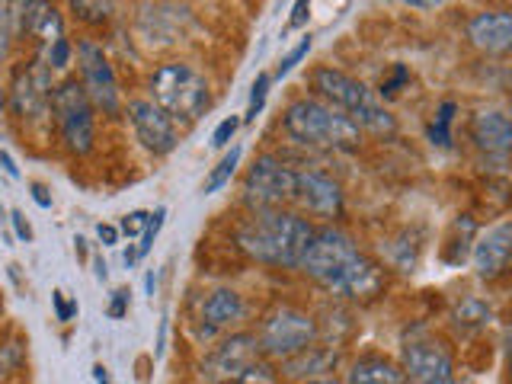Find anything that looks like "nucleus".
<instances>
[{
    "mask_svg": "<svg viewBox=\"0 0 512 384\" xmlns=\"http://www.w3.org/2000/svg\"><path fill=\"white\" fill-rule=\"evenodd\" d=\"M298 269L336 298L359 301L381 292V269L356 247V240L346 231L330 228V224L314 231V240Z\"/></svg>",
    "mask_w": 512,
    "mask_h": 384,
    "instance_id": "1",
    "label": "nucleus"
},
{
    "mask_svg": "<svg viewBox=\"0 0 512 384\" xmlns=\"http://www.w3.org/2000/svg\"><path fill=\"white\" fill-rule=\"evenodd\" d=\"M314 231L317 228L308 218L285 212V208H269V212H250L240 221L234 240L256 263L298 269L314 240Z\"/></svg>",
    "mask_w": 512,
    "mask_h": 384,
    "instance_id": "2",
    "label": "nucleus"
},
{
    "mask_svg": "<svg viewBox=\"0 0 512 384\" xmlns=\"http://www.w3.org/2000/svg\"><path fill=\"white\" fill-rule=\"evenodd\" d=\"M148 100L183 132V128L196 125L212 106V87L189 61H164L148 77Z\"/></svg>",
    "mask_w": 512,
    "mask_h": 384,
    "instance_id": "3",
    "label": "nucleus"
},
{
    "mask_svg": "<svg viewBox=\"0 0 512 384\" xmlns=\"http://www.w3.org/2000/svg\"><path fill=\"white\" fill-rule=\"evenodd\" d=\"M285 135L298 144H311V148H333V151H356L362 128L320 100H295L282 116Z\"/></svg>",
    "mask_w": 512,
    "mask_h": 384,
    "instance_id": "4",
    "label": "nucleus"
},
{
    "mask_svg": "<svg viewBox=\"0 0 512 384\" xmlns=\"http://www.w3.org/2000/svg\"><path fill=\"white\" fill-rule=\"evenodd\" d=\"M311 80H314V90L327 100V106L340 109L343 116H349L359 128H368V132H375V135L397 132L394 116L384 109V103L362 84V80L336 68H317Z\"/></svg>",
    "mask_w": 512,
    "mask_h": 384,
    "instance_id": "5",
    "label": "nucleus"
},
{
    "mask_svg": "<svg viewBox=\"0 0 512 384\" xmlns=\"http://www.w3.org/2000/svg\"><path fill=\"white\" fill-rule=\"evenodd\" d=\"M52 122L58 128L61 148L84 157L96 144V109L77 77H64L52 93Z\"/></svg>",
    "mask_w": 512,
    "mask_h": 384,
    "instance_id": "6",
    "label": "nucleus"
},
{
    "mask_svg": "<svg viewBox=\"0 0 512 384\" xmlns=\"http://www.w3.org/2000/svg\"><path fill=\"white\" fill-rule=\"evenodd\" d=\"M256 340H260V352L263 359L269 362H288L295 359L298 352L311 349L314 340H317V324L311 314H304L292 304H279V308H272L260 330H256Z\"/></svg>",
    "mask_w": 512,
    "mask_h": 384,
    "instance_id": "7",
    "label": "nucleus"
},
{
    "mask_svg": "<svg viewBox=\"0 0 512 384\" xmlns=\"http://www.w3.org/2000/svg\"><path fill=\"white\" fill-rule=\"evenodd\" d=\"M74 55H77V71H80L77 80H80V87H84V93L90 96L93 109L103 112L109 119H116L122 109V90H119V77L106 55V48L96 39H80Z\"/></svg>",
    "mask_w": 512,
    "mask_h": 384,
    "instance_id": "8",
    "label": "nucleus"
},
{
    "mask_svg": "<svg viewBox=\"0 0 512 384\" xmlns=\"http://www.w3.org/2000/svg\"><path fill=\"white\" fill-rule=\"evenodd\" d=\"M52 93H55V80L48 64L42 58L16 68L10 90H7V106L20 122L26 125H42L52 119Z\"/></svg>",
    "mask_w": 512,
    "mask_h": 384,
    "instance_id": "9",
    "label": "nucleus"
},
{
    "mask_svg": "<svg viewBox=\"0 0 512 384\" xmlns=\"http://www.w3.org/2000/svg\"><path fill=\"white\" fill-rule=\"evenodd\" d=\"M295 186H298V170L282 164L272 154H260L244 176V202L250 205V212L282 208L285 202H295Z\"/></svg>",
    "mask_w": 512,
    "mask_h": 384,
    "instance_id": "10",
    "label": "nucleus"
},
{
    "mask_svg": "<svg viewBox=\"0 0 512 384\" xmlns=\"http://www.w3.org/2000/svg\"><path fill=\"white\" fill-rule=\"evenodd\" d=\"M260 359H263V352H260L256 333L237 330L231 336H224V340L202 359V375L212 384H234L250 365H256Z\"/></svg>",
    "mask_w": 512,
    "mask_h": 384,
    "instance_id": "11",
    "label": "nucleus"
},
{
    "mask_svg": "<svg viewBox=\"0 0 512 384\" xmlns=\"http://www.w3.org/2000/svg\"><path fill=\"white\" fill-rule=\"evenodd\" d=\"M400 368H404L407 384H436L445 378H455V362L452 352L442 340H410L400 356Z\"/></svg>",
    "mask_w": 512,
    "mask_h": 384,
    "instance_id": "12",
    "label": "nucleus"
},
{
    "mask_svg": "<svg viewBox=\"0 0 512 384\" xmlns=\"http://www.w3.org/2000/svg\"><path fill=\"white\" fill-rule=\"evenodd\" d=\"M128 122L135 128V138L144 151L154 157H167L180 144V128L173 125L170 116H164L151 100H128Z\"/></svg>",
    "mask_w": 512,
    "mask_h": 384,
    "instance_id": "13",
    "label": "nucleus"
},
{
    "mask_svg": "<svg viewBox=\"0 0 512 384\" xmlns=\"http://www.w3.org/2000/svg\"><path fill=\"white\" fill-rule=\"evenodd\" d=\"M247 317V301L234 288H215L208 292L202 308H199V320H196V340L208 343L215 336L234 330L240 320Z\"/></svg>",
    "mask_w": 512,
    "mask_h": 384,
    "instance_id": "14",
    "label": "nucleus"
},
{
    "mask_svg": "<svg viewBox=\"0 0 512 384\" xmlns=\"http://www.w3.org/2000/svg\"><path fill=\"white\" fill-rule=\"evenodd\" d=\"M471 260H474L477 276L487 282L512 272V221L496 224V228H490L487 234H480L474 240Z\"/></svg>",
    "mask_w": 512,
    "mask_h": 384,
    "instance_id": "15",
    "label": "nucleus"
},
{
    "mask_svg": "<svg viewBox=\"0 0 512 384\" xmlns=\"http://www.w3.org/2000/svg\"><path fill=\"white\" fill-rule=\"evenodd\" d=\"M295 202H301L308 212L336 218L343 215V189L336 180H330L320 170H298V186H295Z\"/></svg>",
    "mask_w": 512,
    "mask_h": 384,
    "instance_id": "16",
    "label": "nucleus"
},
{
    "mask_svg": "<svg viewBox=\"0 0 512 384\" xmlns=\"http://www.w3.org/2000/svg\"><path fill=\"white\" fill-rule=\"evenodd\" d=\"M468 132H471L474 148L484 151L487 157H496V160L512 157V119L506 116V112L480 109L471 119Z\"/></svg>",
    "mask_w": 512,
    "mask_h": 384,
    "instance_id": "17",
    "label": "nucleus"
},
{
    "mask_svg": "<svg viewBox=\"0 0 512 384\" xmlns=\"http://www.w3.org/2000/svg\"><path fill=\"white\" fill-rule=\"evenodd\" d=\"M468 39L487 55L512 52V10H484L474 13L468 23Z\"/></svg>",
    "mask_w": 512,
    "mask_h": 384,
    "instance_id": "18",
    "label": "nucleus"
},
{
    "mask_svg": "<svg viewBox=\"0 0 512 384\" xmlns=\"http://www.w3.org/2000/svg\"><path fill=\"white\" fill-rule=\"evenodd\" d=\"M346 384H407V375L394 359L378 356V352H365V356L352 362Z\"/></svg>",
    "mask_w": 512,
    "mask_h": 384,
    "instance_id": "19",
    "label": "nucleus"
},
{
    "mask_svg": "<svg viewBox=\"0 0 512 384\" xmlns=\"http://www.w3.org/2000/svg\"><path fill=\"white\" fill-rule=\"evenodd\" d=\"M330 362H336V356H333L330 349L311 346V349L298 352L295 359L282 362V375H285V378H308V375H320V372H327V365H330Z\"/></svg>",
    "mask_w": 512,
    "mask_h": 384,
    "instance_id": "20",
    "label": "nucleus"
},
{
    "mask_svg": "<svg viewBox=\"0 0 512 384\" xmlns=\"http://www.w3.org/2000/svg\"><path fill=\"white\" fill-rule=\"evenodd\" d=\"M240 154H244V151H240L237 144H234V148L218 160L215 170L208 173V176H205V183H202V192H205V196H212V192H218V189H224V186L231 183V176H234L237 167H240Z\"/></svg>",
    "mask_w": 512,
    "mask_h": 384,
    "instance_id": "21",
    "label": "nucleus"
},
{
    "mask_svg": "<svg viewBox=\"0 0 512 384\" xmlns=\"http://www.w3.org/2000/svg\"><path fill=\"white\" fill-rule=\"evenodd\" d=\"M68 10L74 13L77 23L84 26H106L112 20V4H100V0H74V4H68Z\"/></svg>",
    "mask_w": 512,
    "mask_h": 384,
    "instance_id": "22",
    "label": "nucleus"
},
{
    "mask_svg": "<svg viewBox=\"0 0 512 384\" xmlns=\"http://www.w3.org/2000/svg\"><path fill=\"white\" fill-rule=\"evenodd\" d=\"M455 112H458V103H452V100H445L439 106L436 119H432L429 128H426V135H429L432 144H439V148H452V132H448V128H452Z\"/></svg>",
    "mask_w": 512,
    "mask_h": 384,
    "instance_id": "23",
    "label": "nucleus"
},
{
    "mask_svg": "<svg viewBox=\"0 0 512 384\" xmlns=\"http://www.w3.org/2000/svg\"><path fill=\"white\" fill-rule=\"evenodd\" d=\"M474 234H477V224H474L468 215H461V218L455 221V237L448 240L445 260H448V263H461L464 256H468V244L474 240Z\"/></svg>",
    "mask_w": 512,
    "mask_h": 384,
    "instance_id": "24",
    "label": "nucleus"
},
{
    "mask_svg": "<svg viewBox=\"0 0 512 384\" xmlns=\"http://www.w3.org/2000/svg\"><path fill=\"white\" fill-rule=\"evenodd\" d=\"M455 324L464 327V330H477V327H484L490 324V308L484 301H477V298H468V301H461V308L455 311Z\"/></svg>",
    "mask_w": 512,
    "mask_h": 384,
    "instance_id": "25",
    "label": "nucleus"
},
{
    "mask_svg": "<svg viewBox=\"0 0 512 384\" xmlns=\"http://www.w3.org/2000/svg\"><path fill=\"white\" fill-rule=\"evenodd\" d=\"M23 362H26V343L20 336L0 343V378H10L13 372H20Z\"/></svg>",
    "mask_w": 512,
    "mask_h": 384,
    "instance_id": "26",
    "label": "nucleus"
},
{
    "mask_svg": "<svg viewBox=\"0 0 512 384\" xmlns=\"http://www.w3.org/2000/svg\"><path fill=\"white\" fill-rule=\"evenodd\" d=\"M71 58H74V45H71L68 36L58 39L55 45H48L45 55H42V61L48 64V71H64L71 64Z\"/></svg>",
    "mask_w": 512,
    "mask_h": 384,
    "instance_id": "27",
    "label": "nucleus"
},
{
    "mask_svg": "<svg viewBox=\"0 0 512 384\" xmlns=\"http://www.w3.org/2000/svg\"><path fill=\"white\" fill-rule=\"evenodd\" d=\"M269 87H272V77L269 74H256L253 87H250V106H247V119L244 122H256V116H260L263 106H266Z\"/></svg>",
    "mask_w": 512,
    "mask_h": 384,
    "instance_id": "28",
    "label": "nucleus"
},
{
    "mask_svg": "<svg viewBox=\"0 0 512 384\" xmlns=\"http://www.w3.org/2000/svg\"><path fill=\"white\" fill-rule=\"evenodd\" d=\"M164 218H167V208H164V205L154 208V212H151V221H148V228H144V234H141V240H138V256H148V253H151V247H154V240H157L160 228H164Z\"/></svg>",
    "mask_w": 512,
    "mask_h": 384,
    "instance_id": "29",
    "label": "nucleus"
},
{
    "mask_svg": "<svg viewBox=\"0 0 512 384\" xmlns=\"http://www.w3.org/2000/svg\"><path fill=\"white\" fill-rule=\"evenodd\" d=\"M234 384H279V372L272 368L266 359H260L256 365H250L244 375H240Z\"/></svg>",
    "mask_w": 512,
    "mask_h": 384,
    "instance_id": "30",
    "label": "nucleus"
},
{
    "mask_svg": "<svg viewBox=\"0 0 512 384\" xmlns=\"http://www.w3.org/2000/svg\"><path fill=\"white\" fill-rule=\"evenodd\" d=\"M13 39H16V29H13V13H10V7L4 4V7H0V68H4V61H7V55H10V45H13Z\"/></svg>",
    "mask_w": 512,
    "mask_h": 384,
    "instance_id": "31",
    "label": "nucleus"
},
{
    "mask_svg": "<svg viewBox=\"0 0 512 384\" xmlns=\"http://www.w3.org/2000/svg\"><path fill=\"white\" fill-rule=\"evenodd\" d=\"M148 221H151V212H128V215H122V221H119V231H122L128 240H132V237L141 240L144 228H148Z\"/></svg>",
    "mask_w": 512,
    "mask_h": 384,
    "instance_id": "32",
    "label": "nucleus"
},
{
    "mask_svg": "<svg viewBox=\"0 0 512 384\" xmlns=\"http://www.w3.org/2000/svg\"><path fill=\"white\" fill-rule=\"evenodd\" d=\"M308 52H311V36H304L292 52H288L285 58H282V64L276 68V77H285V74H292L295 71V64L301 61V58H308Z\"/></svg>",
    "mask_w": 512,
    "mask_h": 384,
    "instance_id": "33",
    "label": "nucleus"
},
{
    "mask_svg": "<svg viewBox=\"0 0 512 384\" xmlns=\"http://www.w3.org/2000/svg\"><path fill=\"white\" fill-rule=\"evenodd\" d=\"M237 128H240V119L237 116L221 119L218 128L212 132V148H228V144L234 141V135H237Z\"/></svg>",
    "mask_w": 512,
    "mask_h": 384,
    "instance_id": "34",
    "label": "nucleus"
},
{
    "mask_svg": "<svg viewBox=\"0 0 512 384\" xmlns=\"http://www.w3.org/2000/svg\"><path fill=\"white\" fill-rule=\"evenodd\" d=\"M128 308H132V292H128V288H116V292H112V298H109L106 314L112 320H122V317H128Z\"/></svg>",
    "mask_w": 512,
    "mask_h": 384,
    "instance_id": "35",
    "label": "nucleus"
},
{
    "mask_svg": "<svg viewBox=\"0 0 512 384\" xmlns=\"http://www.w3.org/2000/svg\"><path fill=\"white\" fill-rule=\"evenodd\" d=\"M52 308H55L58 324H71V317L77 314V301H68L64 292H52Z\"/></svg>",
    "mask_w": 512,
    "mask_h": 384,
    "instance_id": "36",
    "label": "nucleus"
},
{
    "mask_svg": "<svg viewBox=\"0 0 512 384\" xmlns=\"http://www.w3.org/2000/svg\"><path fill=\"white\" fill-rule=\"evenodd\" d=\"M407 80H410V71L404 68V64H397V68H394V77H391V80H384V84H381V96H384V100H391V96H397V87H400V84H407Z\"/></svg>",
    "mask_w": 512,
    "mask_h": 384,
    "instance_id": "37",
    "label": "nucleus"
},
{
    "mask_svg": "<svg viewBox=\"0 0 512 384\" xmlns=\"http://www.w3.org/2000/svg\"><path fill=\"white\" fill-rule=\"evenodd\" d=\"M10 224H13V234H16V240H23V244H32V224L26 221V215L23 212H10Z\"/></svg>",
    "mask_w": 512,
    "mask_h": 384,
    "instance_id": "38",
    "label": "nucleus"
},
{
    "mask_svg": "<svg viewBox=\"0 0 512 384\" xmlns=\"http://www.w3.org/2000/svg\"><path fill=\"white\" fill-rule=\"evenodd\" d=\"M96 237H100V244H103V247H116V244H119V237H122V231H119V224L100 221V224H96Z\"/></svg>",
    "mask_w": 512,
    "mask_h": 384,
    "instance_id": "39",
    "label": "nucleus"
},
{
    "mask_svg": "<svg viewBox=\"0 0 512 384\" xmlns=\"http://www.w3.org/2000/svg\"><path fill=\"white\" fill-rule=\"evenodd\" d=\"M308 20H311V4H308V0H298V4L292 7V20H288V29L308 26Z\"/></svg>",
    "mask_w": 512,
    "mask_h": 384,
    "instance_id": "40",
    "label": "nucleus"
},
{
    "mask_svg": "<svg viewBox=\"0 0 512 384\" xmlns=\"http://www.w3.org/2000/svg\"><path fill=\"white\" fill-rule=\"evenodd\" d=\"M29 189H32V199H36V205L39 208H52V196H48V186H42V183H29Z\"/></svg>",
    "mask_w": 512,
    "mask_h": 384,
    "instance_id": "41",
    "label": "nucleus"
},
{
    "mask_svg": "<svg viewBox=\"0 0 512 384\" xmlns=\"http://www.w3.org/2000/svg\"><path fill=\"white\" fill-rule=\"evenodd\" d=\"M0 167L10 176V180H20V167H16V160L10 157V151H0Z\"/></svg>",
    "mask_w": 512,
    "mask_h": 384,
    "instance_id": "42",
    "label": "nucleus"
},
{
    "mask_svg": "<svg viewBox=\"0 0 512 384\" xmlns=\"http://www.w3.org/2000/svg\"><path fill=\"white\" fill-rule=\"evenodd\" d=\"M93 381H96V384H112V378H109V368L96 362V365H93Z\"/></svg>",
    "mask_w": 512,
    "mask_h": 384,
    "instance_id": "43",
    "label": "nucleus"
},
{
    "mask_svg": "<svg viewBox=\"0 0 512 384\" xmlns=\"http://www.w3.org/2000/svg\"><path fill=\"white\" fill-rule=\"evenodd\" d=\"M154 288H157V272L151 269V272H148V279H144V292H148V295L154 298Z\"/></svg>",
    "mask_w": 512,
    "mask_h": 384,
    "instance_id": "44",
    "label": "nucleus"
},
{
    "mask_svg": "<svg viewBox=\"0 0 512 384\" xmlns=\"http://www.w3.org/2000/svg\"><path fill=\"white\" fill-rule=\"evenodd\" d=\"M74 244H77V256H80V260H87V247H84V237H77Z\"/></svg>",
    "mask_w": 512,
    "mask_h": 384,
    "instance_id": "45",
    "label": "nucleus"
},
{
    "mask_svg": "<svg viewBox=\"0 0 512 384\" xmlns=\"http://www.w3.org/2000/svg\"><path fill=\"white\" fill-rule=\"evenodd\" d=\"M96 279L106 282V263L103 260H96Z\"/></svg>",
    "mask_w": 512,
    "mask_h": 384,
    "instance_id": "46",
    "label": "nucleus"
},
{
    "mask_svg": "<svg viewBox=\"0 0 512 384\" xmlns=\"http://www.w3.org/2000/svg\"><path fill=\"white\" fill-rule=\"evenodd\" d=\"M506 352H509V359H512V327L506 330Z\"/></svg>",
    "mask_w": 512,
    "mask_h": 384,
    "instance_id": "47",
    "label": "nucleus"
},
{
    "mask_svg": "<svg viewBox=\"0 0 512 384\" xmlns=\"http://www.w3.org/2000/svg\"><path fill=\"white\" fill-rule=\"evenodd\" d=\"M304 384H340V381H330V378H317V381H304Z\"/></svg>",
    "mask_w": 512,
    "mask_h": 384,
    "instance_id": "48",
    "label": "nucleus"
},
{
    "mask_svg": "<svg viewBox=\"0 0 512 384\" xmlns=\"http://www.w3.org/2000/svg\"><path fill=\"white\" fill-rule=\"evenodd\" d=\"M7 106V93L4 90H0V109H4Z\"/></svg>",
    "mask_w": 512,
    "mask_h": 384,
    "instance_id": "49",
    "label": "nucleus"
},
{
    "mask_svg": "<svg viewBox=\"0 0 512 384\" xmlns=\"http://www.w3.org/2000/svg\"><path fill=\"white\" fill-rule=\"evenodd\" d=\"M436 384H458L455 378H445V381H436Z\"/></svg>",
    "mask_w": 512,
    "mask_h": 384,
    "instance_id": "50",
    "label": "nucleus"
}]
</instances>
